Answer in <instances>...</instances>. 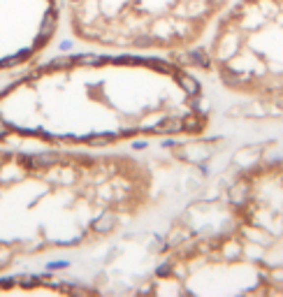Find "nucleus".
Instances as JSON below:
<instances>
[{"label":"nucleus","mask_w":283,"mask_h":297,"mask_svg":"<svg viewBox=\"0 0 283 297\" xmlns=\"http://www.w3.org/2000/svg\"><path fill=\"white\" fill-rule=\"evenodd\" d=\"M211 121L204 84L177 60L146 54L63 56L0 91V144L112 151L197 140Z\"/></svg>","instance_id":"1"},{"label":"nucleus","mask_w":283,"mask_h":297,"mask_svg":"<svg viewBox=\"0 0 283 297\" xmlns=\"http://www.w3.org/2000/svg\"><path fill=\"white\" fill-rule=\"evenodd\" d=\"M158 177L123 151H0V274L119 237L156 205Z\"/></svg>","instance_id":"2"},{"label":"nucleus","mask_w":283,"mask_h":297,"mask_svg":"<svg viewBox=\"0 0 283 297\" xmlns=\"http://www.w3.org/2000/svg\"><path fill=\"white\" fill-rule=\"evenodd\" d=\"M139 293L283 295V160L244 167L225 188L223 225L172 235Z\"/></svg>","instance_id":"3"},{"label":"nucleus","mask_w":283,"mask_h":297,"mask_svg":"<svg viewBox=\"0 0 283 297\" xmlns=\"http://www.w3.org/2000/svg\"><path fill=\"white\" fill-rule=\"evenodd\" d=\"M232 0H63L67 28L97 51L172 56L211 35Z\"/></svg>","instance_id":"4"},{"label":"nucleus","mask_w":283,"mask_h":297,"mask_svg":"<svg viewBox=\"0 0 283 297\" xmlns=\"http://www.w3.org/2000/svg\"><path fill=\"white\" fill-rule=\"evenodd\" d=\"M209 70L225 91L283 102V0H237L211 30Z\"/></svg>","instance_id":"5"},{"label":"nucleus","mask_w":283,"mask_h":297,"mask_svg":"<svg viewBox=\"0 0 283 297\" xmlns=\"http://www.w3.org/2000/svg\"><path fill=\"white\" fill-rule=\"evenodd\" d=\"M63 0H0V72L35 63L58 33Z\"/></svg>","instance_id":"6"}]
</instances>
